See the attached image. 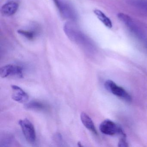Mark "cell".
<instances>
[{
	"mask_svg": "<svg viewBox=\"0 0 147 147\" xmlns=\"http://www.w3.org/2000/svg\"><path fill=\"white\" fill-rule=\"evenodd\" d=\"M63 30L69 39L76 43L84 45L88 40L85 35L71 22H67L64 24Z\"/></svg>",
	"mask_w": 147,
	"mask_h": 147,
	"instance_id": "6da1fadb",
	"label": "cell"
},
{
	"mask_svg": "<svg viewBox=\"0 0 147 147\" xmlns=\"http://www.w3.org/2000/svg\"><path fill=\"white\" fill-rule=\"evenodd\" d=\"M59 13L64 19L75 21L77 19V14L74 7L66 0H53Z\"/></svg>",
	"mask_w": 147,
	"mask_h": 147,
	"instance_id": "7a4b0ae2",
	"label": "cell"
},
{
	"mask_svg": "<svg viewBox=\"0 0 147 147\" xmlns=\"http://www.w3.org/2000/svg\"><path fill=\"white\" fill-rule=\"evenodd\" d=\"M117 17L119 20L125 25L131 32L134 34L136 37L139 40L147 42V39L146 36L130 17L122 13H119Z\"/></svg>",
	"mask_w": 147,
	"mask_h": 147,
	"instance_id": "3957f363",
	"label": "cell"
},
{
	"mask_svg": "<svg viewBox=\"0 0 147 147\" xmlns=\"http://www.w3.org/2000/svg\"><path fill=\"white\" fill-rule=\"evenodd\" d=\"M99 129L102 133L109 136L120 135L122 137H126V135L122 128L117 124L109 119L104 120L100 125Z\"/></svg>",
	"mask_w": 147,
	"mask_h": 147,
	"instance_id": "277c9868",
	"label": "cell"
},
{
	"mask_svg": "<svg viewBox=\"0 0 147 147\" xmlns=\"http://www.w3.org/2000/svg\"><path fill=\"white\" fill-rule=\"evenodd\" d=\"M24 136L27 142L33 143L36 140V133L34 125L28 119H20L19 121Z\"/></svg>",
	"mask_w": 147,
	"mask_h": 147,
	"instance_id": "5b68a950",
	"label": "cell"
},
{
	"mask_svg": "<svg viewBox=\"0 0 147 147\" xmlns=\"http://www.w3.org/2000/svg\"><path fill=\"white\" fill-rule=\"evenodd\" d=\"M106 89L114 95L128 101L131 100L130 95L121 87L118 86L115 82L111 80L106 81L105 83Z\"/></svg>",
	"mask_w": 147,
	"mask_h": 147,
	"instance_id": "8992f818",
	"label": "cell"
},
{
	"mask_svg": "<svg viewBox=\"0 0 147 147\" xmlns=\"http://www.w3.org/2000/svg\"><path fill=\"white\" fill-rule=\"evenodd\" d=\"M0 76L3 78L8 76H14L18 78L23 77V68L20 66L8 64L1 67Z\"/></svg>",
	"mask_w": 147,
	"mask_h": 147,
	"instance_id": "52a82bcc",
	"label": "cell"
},
{
	"mask_svg": "<svg viewBox=\"0 0 147 147\" xmlns=\"http://www.w3.org/2000/svg\"><path fill=\"white\" fill-rule=\"evenodd\" d=\"M18 3L14 1H11L4 4L1 8V12L3 16L10 17L15 14L18 10Z\"/></svg>",
	"mask_w": 147,
	"mask_h": 147,
	"instance_id": "ba28073f",
	"label": "cell"
},
{
	"mask_svg": "<svg viewBox=\"0 0 147 147\" xmlns=\"http://www.w3.org/2000/svg\"><path fill=\"white\" fill-rule=\"evenodd\" d=\"M13 92L12 98L13 100L19 103L26 102L29 99L28 94L21 88L16 85L11 86Z\"/></svg>",
	"mask_w": 147,
	"mask_h": 147,
	"instance_id": "9c48e42d",
	"label": "cell"
},
{
	"mask_svg": "<svg viewBox=\"0 0 147 147\" xmlns=\"http://www.w3.org/2000/svg\"><path fill=\"white\" fill-rule=\"evenodd\" d=\"M80 119L84 126L91 131L95 135H97V131L94 123L90 117L85 112H82L80 115Z\"/></svg>",
	"mask_w": 147,
	"mask_h": 147,
	"instance_id": "30bf717a",
	"label": "cell"
},
{
	"mask_svg": "<svg viewBox=\"0 0 147 147\" xmlns=\"http://www.w3.org/2000/svg\"><path fill=\"white\" fill-rule=\"evenodd\" d=\"M93 12L96 17L105 26L109 29L112 28L113 24L111 21L103 12L98 9H95Z\"/></svg>",
	"mask_w": 147,
	"mask_h": 147,
	"instance_id": "8fae6325",
	"label": "cell"
},
{
	"mask_svg": "<svg viewBox=\"0 0 147 147\" xmlns=\"http://www.w3.org/2000/svg\"><path fill=\"white\" fill-rule=\"evenodd\" d=\"M25 107L29 110H37V111H43L46 110L48 107L42 102L40 101L33 100L29 103H26L25 105Z\"/></svg>",
	"mask_w": 147,
	"mask_h": 147,
	"instance_id": "7c38bea8",
	"label": "cell"
},
{
	"mask_svg": "<svg viewBox=\"0 0 147 147\" xmlns=\"http://www.w3.org/2000/svg\"><path fill=\"white\" fill-rule=\"evenodd\" d=\"M18 33L23 36L29 40H32L34 39L36 36V32L32 31L25 30H18Z\"/></svg>",
	"mask_w": 147,
	"mask_h": 147,
	"instance_id": "4fadbf2b",
	"label": "cell"
},
{
	"mask_svg": "<svg viewBox=\"0 0 147 147\" xmlns=\"http://www.w3.org/2000/svg\"><path fill=\"white\" fill-rule=\"evenodd\" d=\"M134 4L138 8L147 13V1L146 0H136Z\"/></svg>",
	"mask_w": 147,
	"mask_h": 147,
	"instance_id": "5bb4252c",
	"label": "cell"
},
{
	"mask_svg": "<svg viewBox=\"0 0 147 147\" xmlns=\"http://www.w3.org/2000/svg\"><path fill=\"white\" fill-rule=\"evenodd\" d=\"M118 146L119 147H128V144L125 140V137H122V138L119 142Z\"/></svg>",
	"mask_w": 147,
	"mask_h": 147,
	"instance_id": "9a60e30c",
	"label": "cell"
},
{
	"mask_svg": "<svg viewBox=\"0 0 147 147\" xmlns=\"http://www.w3.org/2000/svg\"><path fill=\"white\" fill-rule=\"evenodd\" d=\"M78 145H79V146H82L81 145V143L80 142H79V143H78Z\"/></svg>",
	"mask_w": 147,
	"mask_h": 147,
	"instance_id": "2e32d148",
	"label": "cell"
}]
</instances>
